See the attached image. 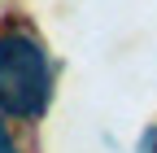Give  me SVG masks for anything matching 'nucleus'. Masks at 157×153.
<instances>
[{"mask_svg": "<svg viewBox=\"0 0 157 153\" xmlns=\"http://www.w3.org/2000/svg\"><path fill=\"white\" fill-rule=\"evenodd\" d=\"M52 101V66L44 44L26 31L0 35V114L5 118H44Z\"/></svg>", "mask_w": 157, "mask_h": 153, "instance_id": "f257e3e1", "label": "nucleus"}, {"mask_svg": "<svg viewBox=\"0 0 157 153\" xmlns=\"http://www.w3.org/2000/svg\"><path fill=\"white\" fill-rule=\"evenodd\" d=\"M0 153H17V144L9 140V127H5V114H0Z\"/></svg>", "mask_w": 157, "mask_h": 153, "instance_id": "f03ea898", "label": "nucleus"}, {"mask_svg": "<svg viewBox=\"0 0 157 153\" xmlns=\"http://www.w3.org/2000/svg\"><path fill=\"white\" fill-rule=\"evenodd\" d=\"M140 153H157V127L148 131V136H144V149H140Z\"/></svg>", "mask_w": 157, "mask_h": 153, "instance_id": "7ed1b4c3", "label": "nucleus"}]
</instances>
